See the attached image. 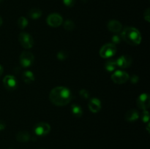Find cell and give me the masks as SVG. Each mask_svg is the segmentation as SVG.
<instances>
[{"instance_id": "obj_13", "label": "cell", "mask_w": 150, "mask_h": 149, "mask_svg": "<svg viewBox=\"0 0 150 149\" xmlns=\"http://www.w3.org/2000/svg\"><path fill=\"white\" fill-rule=\"evenodd\" d=\"M107 28L110 32L113 33H120L122 29V25L120 21L117 20H111L108 21Z\"/></svg>"}, {"instance_id": "obj_17", "label": "cell", "mask_w": 150, "mask_h": 149, "mask_svg": "<svg viewBox=\"0 0 150 149\" xmlns=\"http://www.w3.org/2000/svg\"><path fill=\"white\" fill-rule=\"evenodd\" d=\"M22 79H23V82L25 83H32L35 80V77L34 75V73L31 71H25L23 72V74H22Z\"/></svg>"}, {"instance_id": "obj_11", "label": "cell", "mask_w": 150, "mask_h": 149, "mask_svg": "<svg viewBox=\"0 0 150 149\" xmlns=\"http://www.w3.org/2000/svg\"><path fill=\"white\" fill-rule=\"evenodd\" d=\"M132 62H133L132 58L128 55H123L116 60L117 67H120V68L122 69L130 67Z\"/></svg>"}, {"instance_id": "obj_24", "label": "cell", "mask_w": 150, "mask_h": 149, "mask_svg": "<svg viewBox=\"0 0 150 149\" xmlns=\"http://www.w3.org/2000/svg\"><path fill=\"white\" fill-rule=\"evenodd\" d=\"M79 94H80V96H81V98H83V99H89V96H90L89 92L87 90H86V89H81V90L79 91Z\"/></svg>"}, {"instance_id": "obj_28", "label": "cell", "mask_w": 150, "mask_h": 149, "mask_svg": "<svg viewBox=\"0 0 150 149\" xmlns=\"http://www.w3.org/2000/svg\"><path fill=\"white\" fill-rule=\"evenodd\" d=\"M139 77H138L136 74H133V75L131 77V78H130V81H131L132 83H138V82H139Z\"/></svg>"}, {"instance_id": "obj_4", "label": "cell", "mask_w": 150, "mask_h": 149, "mask_svg": "<svg viewBox=\"0 0 150 149\" xmlns=\"http://www.w3.org/2000/svg\"><path fill=\"white\" fill-rule=\"evenodd\" d=\"M18 40L21 45L25 49H30L34 45L33 38L29 33L21 32L18 36Z\"/></svg>"}, {"instance_id": "obj_1", "label": "cell", "mask_w": 150, "mask_h": 149, "mask_svg": "<svg viewBox=\"0 0 150 149\" xmlns=\"http://www.w3.org/2000/svg\"><path fill=\"white\" fill-rule=\"evenodd\" d=\"M73 98L72 92L64 86H58L51 91L49 99L54 105L65 106L70 103Z\"/></svg>"}, {"instance_id": "obj_29", "label": "cell", "mask_w": 150, "mask_h": 149, "mask_svg": "<svg viewBox=\"0 0 150 149\" xmlns=\"http://www.w3.org/2000/svg\"><path fill=\"white\" fill-rule=\"evenodd\" d=\"M5 127H6L5 123H4L3 121H0V131L4 129H5Z\"/></svg>"}, {"instance_id": "obj_22", "label": "cell", "mask_w": 150, "mask_h": 149, "mask_svg": "<svg viewBox=\"0 0 150 149\" xmlns=\"http://www.w3.org/2000/svg\"><path fill=\"white\" fill-rule=\"evenodd\" d=\"M57 57L60 61H63L68 57V53L65 51H60L57 53Z\"/></svg>"}, {"instance_id": "obj_7", "label": "cell", "mask_w": 150, "mask_h": 149, "mask_svg": "<svg viewBox=\"0 0 150 149\" xmlns=\"http://www.w3.org/2000/svg\"><path fill=\"white\" fill-rule=\"evenodd\" d=\"M33 131L36 135L40 136V137H43V136L47 135L50 132L51 126L45 122L38 123L34 127Z\"/></svg>"}, {"instance_id": "obj_10", "label": "cell", "mask_w": 150, "mask_h": 149, "mask_svg": "<svg viewBox=\"0 0 150 149\" xmlns=\"http://www.w3.org/2000/svg\"><path fill=\"white\" fill-rule=\"evenodd\" d=\"M4 88L8 91H13L17 88V80L13 75H6L3 79Z\"/></svg>"}, {"instance_id": "obj_15", "label": "cell", "mask_w": 150, "mask_h": 149, "mask_svg": "<svg viewBox=\"0 0 150 149\" xmlns=\"http://www.w3.org/2000/svg\"><path fill=\"white\" fill-rule=\"evenodd\" d=\"M16 140L20 143H26L29 141L31 139V136L28 131H21L17 133L16 136Z\"/></svg>"}, {"instance_id": "obj_35", "label": "cell", "mask_w": 150, "mask_h": 149, "mask_svg": "<svg viewBox=\"0 0 150 149\" xmlns=\"http://www.w3.org/2000/svg\"><path fill=\"white\" fill-rule=\"evenodd\" d=\"M42 149H45V148H42Z\"/></svg>"}, {"instance_id": "obj_26", "label": "cell", "mask_w": 150, "mask_h": 149, "mask_svg": "<svg viewBox=\"0 0 150 149\" xmlns=\"http://www.w3.org/2000/svg\"><path fill=\"white\" fill-rule=\"evenodd\" d=\"M144 20L146 22L150 21V10L149 8H147L145 10L144 13Z\"/></svg>"}, {"instance_id": "obj_3", "label": "cell", "mask_w": 150, "mask_h": 149, "mask_svg": "<svg viewBox=\"0 0 150 149\" xmlns=\"http://www.w3.org/2000/svg\"><path fill=\"white\" fill-rule=\"evenodd\" d=\"M100 56L102 58H108L114 56L117 53V47L113 43H107L103 45L100 50Z\"/></svg>"}, {"instance_id": "obj_20", "label": "cell", "mask_w": 150, "mask_h": 149, "mask_svg": "<svg viewBox=\"0 0 150 149\" xmlns=\"http://www.w3.org/2000/svg\"><path fill=\"white\" fill-rule=\"evenodd\" d=\"M17 24H18V26L20 29H25V28L28 26L27 18L25 17H23V16H21V17L19 18L18 20Z\"/></svg>"}, {"instance_id": "obj_18", "label": "cell", "mask_w": 150, "mask_h": 149, "mask_svg": "<svg viewBox=\"0 0 150 149\" xmlns=\"http://www.w3.org/2000/svg\"><path fill=\"white\" fill-rule=\"evenodd\" d=\"M71 112L76 118H81L83 115V110L81 106L77 104H73L71 105Z\"/></svg>"}, {"instance_id": "obj_2", "label": "cell", "mask_w": 150, "mask_h": 149, "mask_svg": "<svg viewBox=\"0 0 150 149\" xmlns=\"http://www.w3.org/2000/svg\"><path fill=\"white\" fill-rule=\"evenodd\" d=\"M122 40L130 45H138L142 42V35L134 27H126L121 33Z\"/></svg>"}, {"instance_id": "obj_34", "label": "cell", "mask_w": 150, "mask_h": 149, "mask_svg": "<svg viewBox=\"0 0 150 149\" xmlns=\"http://www.w3.org/2000/svg\"><path fill=\"white\" fill-rule=\"evenodd\" d=\"M8 149H13V148H8Z\"/></svg>"}, {"instance_id": "obj_23", "label": "cell", "mask_w": 150, "mask_h": 149, "mask_svg": "<svg viewBox=\"0 0 150 149\" xmlns=\"http://www.w3.org/2000/svg\"><path fill=\"white\" fill-rule=\"evenodd\" d=\"M142 120L144 123H148L149 121V113L147 110H143L142 113Z\"/></svg>"}, {"instance_id": "obj_21", "label": "cell", "mask_w": 150, "mask_h": 149, "mask_svg": "<svg viewBox=\"0 0 150 149\" xmlns=\"http://www.w3.org/2000/svg\"><path fill=\"white\" fill-rule=\"evenodd\" d=\"M63 26H64V29L67 31H73L74 30L75 27H76V25L73 23V20H67L64 22L63 23Z\"/></svg>"}, {"instance_id": "obj_16", "label": "cell", "mask_w": 150, "mask_h": 149, "mask_svg": "<svg viewBox=\"0 0 150 149\" xmlns=\"http://www.w3.org/2000/svg\"><path fill=\"white\" fill-rule=\"evenodd\" d=\"M42 11L41 10H40L39 8H32L29 10L28 12V16L29 18H30L31 19H34V20H36V19L40 18L42 16Z\"/></svg>"}, {"instance_id": "obj_14", "label": "cell", "mask_w": 150, "mask_h": 149, "mask_svg": "<svg viewBox=\"0 0 150 149\" xmlns=\"http://www.w3.org/2000/svg\"><path fill=\"white\" fill-rule=\"evenodd\" d=\"M140 114H139V111L136 109H131L129 110L125 115V118L128 122H134V121H137L139 119Z\"/></svg>"}, {"instance_id": "obj_31", "label": "cell", "mask_w": 150, "mask_h": 149, "mask_svg": "<svg viewBox=\"0 0 150 149\" xmlns=\"http://www.w3.org/2000/svg\"><path fill=\"white\" fill-rule=\"evenodd\" d=\"M2 23H3V20H2V18H1V17L0 16V26L2 25Z\"/></svg>"}, {"instance_id": "obj_5", "label": "cell", "mask_w": 150, "mask_h": 149, "mask_svg": "<svg viewBox=\"0 0 150 149\" xmlns=\"http://www.w3.org/2000/svg\"><path fill=\"white\" fill-rule=\"evenodd\" d=\"M130 79L128 73L122 70H117L111 75V80L117 84H123L127 82Z\"/></svg>"}, {"instance_id": "obj_32", "label": "cell", "mask_w": 150, "mask_h": 149, "mask_svg": "<svg viewBox=\"0 0 150 149\" xmlns=\"http://www.w3.org/2000/svg\"><path fill=\"white\" fill-rule=\"evenodd\" d=\"M149 123L148 122V124H147V127H146V129H147V131H148V132H149Z\"/></svg>"}, {"instance_id": "obj_6", "label": "cell", "mask_w": 150, "mask_h": 149, "mask_svg": "<svg viewBox=\"0 0 150 149\" xmlns=\"http://www.w3.org/2000/svg\"><path fill=\"white\" fill-rule=\"evenodd\" d=\"M34 60H35L34 55L29 51H23L21 53L20 58H19L21 65L23 68L30 67L33 64Z\"/></svg>"}, {"instance_id": "obj_33", "label": "cell", "mask_w": 150, "mask_h": 149, "mask_svg": "<svg viewBox=\"0 0 150 149\" xmlns=\"http://www.w3.org/2000/svg\"><path fill=\"white\" fill-rule=\"evenodd\" d=\"M1 0H0V3H1Z\"/></svg>"}, {"instance_id": "obj_19", "label": "cell", "mask_w": 150, "mask_h": 149, "mask_svg": "<svg viewBox=\"0 0 150 149\" xmlns=\"http://www.w3.org/2000/svg\"><path fill=\"white\" fill-rule=\"evenodd\" d=\"M117 65L116 63V60H109L106 61L105 64V70L108 72H113L117 69Z\"/></svg>"}, {"instance_id": "obj_12", "label": "cell", "mask_w": 150, "mask_h": 149, "mask_svg": "<svg viewBox=\"0 0 150 149\" xmlns=\"http://www.w3.org/2000/svg\"><path fill=\"white\" fill-rule=\"evenodd\" d=\"M88 107L91 112L97 113V112H100L101 108H102V105H101V102L99 99L93 97L89 99V102H88Z\"/></svg>"}, {"instance_id": "obj_9", "label": "cell", "mask_w": 150, "mask_h": 149, "mask_svg": "<svg viewBox=\"0 0 150 149\" xmlns=\"http://www.w3.org/2000/svg\"><path fill=\"white\" fill-rule=\"evenodd\" d=\"M136 104L139 109L141 110H147L150 105V98L149 94L144 93H142L140 96H139L137 100H136Z\"/></svg>"}, {"instance_id": "obj_8", "label": "cell", "mask_w": 150, "mask_h": 149, "mask_svg": "<svg viewBox=\"0 0 150 149\" xmlns=\"http://www.w3.org/2000/svg\"><path fill=\"white\" fill-rule=\"evenodd\" d=\"M46 21L48 26L53 28H57L62 24L63 18L58 13H51L47 17Z\"/></svg>"}, {"instance_id": "obj_30", "label": "cell", "mask_w": 150, "mask_h": 149, "mask_svg": "<svg viewBox=\"0 0 150 149\" xmlns=\"http://www.w3.org/2000/svg\"><path fill=\"white\" fill-rule=\"evenodd\" d=\"M3 72H4V69H3L2 66L0 65V77H1V74H3Z\"/></svg>"}, {"instance_id": "obj_27", "label": "cell", "mask_w": 150, "mask_h": 149, "mask_svg": "<svg viewBox=\"0 0 150 149\" xmlns=\"http://www.w3.org/2000/svg\"><path fill=\"white\" fill-rule=\"evenodd\" d=\"M121 37L118 36V35H114V36H113L112 37V42H113V44H117V43H120V41H121Z\"/></svg>"}, {"instance_id": "obj_25", "label": "cell", "mask_w": 150, "mask_h": 149, "mask_svg": "<svg viewBox=\"0 0 150 149\" xmlns=\"http://www.w3.org/2000/svg\"><path fill=\"white\" fill-rule=\"evenodd\" d=\"M64 5L67 7H72L74 6L76 3V0H62Z\"/></svg>"}]
</instances>
